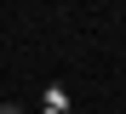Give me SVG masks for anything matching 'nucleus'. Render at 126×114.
I'll return each instance as SVG.
<instances>
[{"mask_svg": "<svg viewBox=\"0 0 126 114\" xmlns=\"http://www.w3.org/2000/svg\"><path fill=\"white\" fill-rule=\"evenodd\" d=\"M0 114H23V108H17V103H0Z\"/></svg>", "mask_w": 126, "mask_h": 114, "instance_id": "obj_1", "label": "nucleus"}]
</instances>
